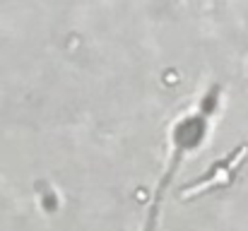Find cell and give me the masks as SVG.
Segmentation results:
<instances>
[{
	"label": "cell",
	"instance_id": "6da1fadb",
	"mask_svg": "<svg viewBox=\"0 0 248 231\" xmlns=\"http://www.w3.org/2000/svg\"><path fill=\"white\" fill-rule=\"evenodd\" d=\"M202 118H205V113L198 111L195 116H188L176 125V130L171 135V152L166 156L164 173L157 181L152 202L147 207V215H145V222H142L140 231H157V227H159V217H162V207H164V200L169 195V188H171V183H173V178H176V173H178V169L186 159V150L195 142V135L202 130Z\"/></svg>",
	"mask_w": 248,
	"mask_h": 231
},
{
	"label": "cell",
	"instance_id": "7a4b0ae2",
	"mask_svg": "<svg viewBox=\"0 0 248 231\" xmlns=\"http://www.w3.org/2000/svg\"><path fill=\"white\" fill-rule=\"evenodd\" d=\"M246 156H248V147H241V150L232 152V156H227L224 161L215 164V166H212V171H210L207 176H202V178L193 181L190 185H186V188L181 190V198H183V200H188V198H193V195H202V193H205V190H210V188L229 185V183H232V178H234V173H236V169H239V164H241Z\"/></svg>",
	"mask_w": 248,
	"mask_h": 231
}]
</instances>
